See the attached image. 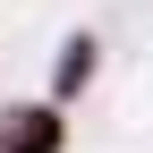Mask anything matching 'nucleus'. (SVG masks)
<instances>
[{"instance_id":"nucleus-1","label":"nucleus","mask_w":153,"mask_h":153,"mask_svg":"<svg viewBox=\"0 0 153 153\" xmlns=\"http://www.w3.org/2000/svg\"><path fill=\"white\" fill-rule=\"evenodd\" d=\"M9 145H17V153H43V145H51V119H17Z\"/></svg>"}]
</instances>
